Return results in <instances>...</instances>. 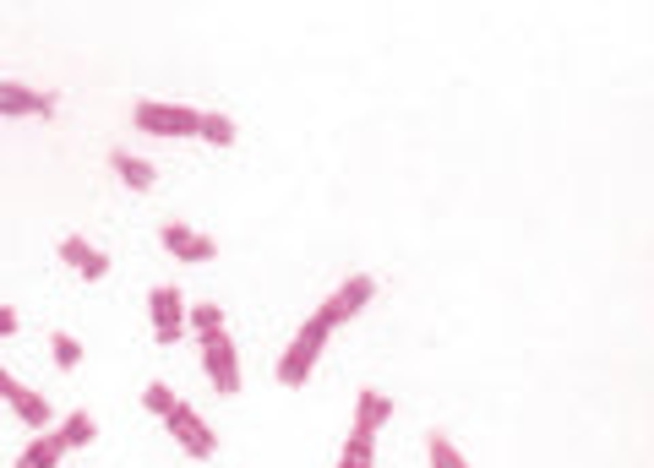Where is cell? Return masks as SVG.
I'll return each instance as SVG.
<instances>
[{
	"label": "cell",
	"mask_w": 654,
	"mask_h": 468,
	"mask_svg": "<svg viewBox=\"0 0 654 468\" xmlns=\"http://www.w3.org/2000/svg\"><path fill=\"white\" fill-rule=\"evenodd\" d=\"M328 322L322 316H311L300 333H294V344L283 349V360H279V381L283 387H305V376H311V366H317V355H322V344H328Z\"/></svg>",
	"instance_id": "cell-1"
},
{
	"label": "cell",
	"mask_w": 654,
	"mask_h": 468,
	"mask_svg": "<svg viewBox=\"0 0 654 468\" xmlns=\"http://www.w3.org/2000/svg\"><path fill=\"white\" fill-rule=\"evenodd\" d=\"M131 120L148 131V137H196V109L186 104H159V98H137L131 104Z\"/></svg>",
	"instance_id": "cell-2"
},
{
	"label": "cell",
	"mask_w": 654,
	"mask_h": 468,
	"mask_svg": "<svg viewBox=\"0 0 654 468\" xmlns=\"http://www.w3.org/2000/svg\"><path fill=\"white\" fill-rule=\"evenodd\" d=\"M164 425H170V436L186 447L191 458H213V453H218V436H213V425H202V414H196L191 403H175V409L164 414Z\"/></svg>",
	"instance_id": "cell-3"
},
{
	"label": "cell",
	"mask_w": 654,
	"mask_h": 468,
	"mask_svg": "<svg viewBox=\"0 0 654 468\" xmlns=\"http://www.w3.org/2000/svg\"><path fill=\"white\" fill-rule=\"evenodd\" d=\"M372 294H376V279H372V273H355V279L339 283V294H333L317 316H322L328 327H339V322H350L355 311H366V305H372Z\"/></svg>",
	"instance_id": "cell-4"
},
{
	"label": "cell",
	"mask_w": 654,
	"mask_h": 468,
	"mask_svg": "<svg viewBox=\"0 0 654 468\" xmlns=\"http://www.w3.org/2000/svg\"><path fill=\"white\" fill-rule=\"evenodd\" d=\"M202 366H207V381L218 392H240V360H235V344L218 333V338H202Z\"/></svg>",
	"instance_id": "cell-5"
},
{
	"label": "cell",
	"mask_w": 654,
	"mask_h": 468,
	"mask_svg": "<svg viewBox=\"0 0 654 468\" xmlns=\"http://www.w3.org/2000/svg\"><path fill=\"white\" fill-rule=\"evenodd\" d=\"M148 305H153V338H159V344H175L181 327H186V305H181V294H175V289H153Z\"/></svg>",
	"instance_id": "cell-6"
},
{
	"label": "cell",
	"mask_w": 654,
	"mask_h": 468,
	"mask_svg": "<svg viewBox=\"0 0 654 468\" xmlns=\"http://www.w3.org/2000/svg\"><path fill=\"white\" fill-rule=\"evenodd\" d=\"M28 115H55V98L33 94V88H22V83H0V120H28Z\"/></svg>",
	"instance_id": "cell-7"
},
{
	"label": "cell",
	"mask_w": 654,
	"mask_h": 468,
	"mask_svg": "<svg viewBox=\"0 0 654 468\" xmlns=\"http://www.w3.org/2000/svg\"><path fill=\"white\" fill-rule=\"evenodd\" d=\"M159 240H164V251H170V257H181V262H207V257L218 251L207 235H191L186 224H175V218L159 229Z\"/></svg>",
	"instance_id": "cell-8"
},
{
	"label": "cell",
	"mask_w": 654,
	"mask_h": 468,
	"mask_svg": "<svg viewBox=\"0 0 654 468\" xmlns=\"http://www.w3.org/2000/svg\"><path fill=\"white\" fill-rule=\"evenodd\" d=\"M109 164H115V175H120L131 191H153V186H159V170H153L148 159L126 153V148H115V153H109Z\"/></svg>",
	"instance_id": "cell-9"
},
{
	"label": "cell",
	"mask_w": 654,
	"mask_h": 468,
	"mask_svg": "<svg viewBox=\"0 0 654 468\" xmlns=\"http://www.w3.org/2000/svg\"><path fill=\"white\" fill-rule=\"evenodd\" d=\"M387 420H393V403H387L382 392H372V387H366V392L355 398V431H361V436H376Z\"/></svg>",
	"instance_id": "cell-10"
},
{
	"label": "cell",
	"mask_w": 654,
	"mask_h": 468,
	"mask_svg": "<svg viewBox=\"0 0 654 468\" xmlns=\"http://www.w3.org/2000/svg\"><path fill=\"white\" fill-rule=\"evenodd\" d=\"M61 453H66L61 431H39V442H28V453L17 458V468H55L61 464Z\"/></svg>",
	"instance_id": "cell-11"
},
{
	"label": "cell",
	"mask_w": 654,
	"mask_h": 468,
	"mask_svg": "<svg viewBox=\"0 0 654 468\" xmlns=\"http://www.w3.org/2000/svg\"><path fill=\"white\" fill-rule=\"evenodd\" d=\"M11 409L22 414V425H39V431H44V425L55 420V414H50V398H44V392H28V387H17Z\"/></svg>",
	"instance_id": "cell-12"
},
{
	"label": "cell",
	"mask_w": 654,
	"mask_h": 468,
	"mask_svg": "<svg viewBox=\"0 0 654 468\" xmlns=\"http://www.w3.org/2000/svg\"><path fill=\"white\" fill-rule=\"evenodd\" d=\"M372 464H376V436L350 431V442H344V453H339V468H372Z\"/></svg>",
	"instance_id": "cell-13"
},
{
	"label": "cell",
	"mask_w": 654,
	"mask_h": 468,
	"mask_svg": "<svg viewBox=\"0 0 654 468\" xmlns=\"http://www.w3.org/2000/svg\"><path fill=\"white\" fill-rule=\"evenodd\" d=\"M196 137L213 142V148H229V142H235V120H229V115H202V120H196Z\"/></svg>",
	"instance_id": "cell-14"
},
{
	"label": "cell",
	"mask_w": 654,
	"mask_h": 468,
	"mask_svg": "<svg viewBox=\"0 0 654 468\" xmlns=\"http://www.w3.org/2000/svg\"><path fill=\"white\" fill-rule=\"evenodd\" d=\"M94 431H98L94 414H88V409H77V414L61 425V442H66V447H88V442H94Z\"/></svg>",
	"instance_id": "cell-15"
},
{
	"label": "cell",
	"mask_w": 654,
	"mask_h": 468,
	"mask_svg": "<svg viewBox=\"0 0 654 468\" xmlns=\"http://www.w3.org/2000/svg\"><path fill=\"white\" fill-rule=\"evenodd\" d=\"M191 327H196V338H218L224 333V311L218 305H196L191 311Z\"/></svg>",
	"instance_id": "cell-16"
},
{
	"label": "cell",
	"mask_w": 654,
	"mask_h": 468,
	"mask_svg": "<svg viewBox=\"0 0 654 468\" xmlns=\"http://www.w3.org/2000/svg\"><path fill=\"white\" fill-rule=\"evenodd\" d=\"M88 257H94V246H88L83 235H66V240H61V262H66V268H77V273H83V268H88Z\"/></svg>",
	"instance_id": "cell-17"
},
{
	"label": "cell",
	"mask_w": 654,
	"mask_h": 468,
	"mask_svg": "<svg viewBox=\"0 0 654 468\" xmlns=\"http://www.w3.org/2000/svg\"><path fill=\"white\" fill-rule=\"evenodd\" d=\"M431 468H469V464L448 436H431Z\"/></svg>",
	"instance_id": "cell-18"
},
{
	"label": "cell",
	"mask_w": 654,
	"mask_h": 468,
	"mask_svg": "<svg viewBox=\"0 0 654 468\" xmlns=\"http://www.w3.org/2000/svg\"><path fill=\"white\" fill-rule=\"evenodd\" d=\"M77 360H83V344H77L72 333H55V366H61V371H72Z\"/></svg>",
	"instance_id": "cell-19"
},
{
	"label": "cell",
	"mask_w": 654,
	"mask_h": 468,
	"mask_svg": "<svg viewBox=\"0 0 654 468\" xmlns=\"http://www.w3.org/2000/svg\"><path fill=\"white\" fill-rule=\"evenodd\" d=\"M142 403H148V409H153V414H170V409H175V392H170V387H164V381H153V387H148V392H142Z\"/></svg>",
	"instance_id": "cell-20"
},
{
	"label": "cell",
	"mask_w": 654,
	"mask_h": 468,
	"mask_svg": "<svg viewBox=\"0 0 654 468\" xmlns=\"http://www.w3.org/2000/svg\"><path fill=\"white\" fill-rule=\"evenodd\" d=\"M104 273H109V257L94 251V257H88V268H83V279H104Z\"/></svg>",
	"instance_id": "cell-21"
},
{
	"label": "cell",
	"mask_w": 654,
	"mask_h": 468,
	"mask_svg": "<svg viewBox=\"0 0 654 468\" xmlns=\"http://www.w3.org/2000/svg\"><path fill=\"white\" fill-rule=\"evenodd\" d=\"M17 333V311L11 305H0V338H11Z\"/></svg>",
	"instance_id": "cell-22"
},
{
	"label": "cell",
	"mask_w": 654,
	"mask_h": 468,
	"mask_svg": "<svg viewBox=\"0 0 654 468\" xmlns=\"http://www.w3.org/2000/svg\"><path fill=\"white\" fill-rule=\"evenodd\" d=\"M0 398H6V403L17 398V381H11V376H6V371H0Z\"/></svg>",
	"instance_id": "cell-23"
}]
</instances>
